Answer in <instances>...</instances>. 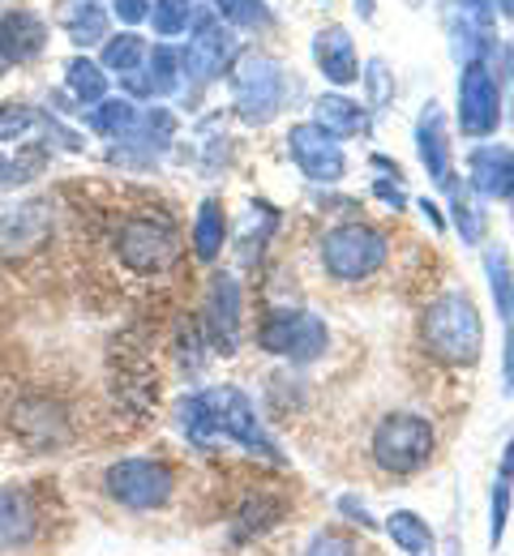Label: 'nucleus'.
Listing matches in <instances>:
<instances>
[{"instance_id":"obj_4","label":"nucleus","mask_w":514,"mask_h":556,"mask_svg":"<svg viewBox=\"0 0 514 556\" xmlns=\"http://www.w3.org/2000/svg\"><path fill=\"white\" fill-rule=\"evenodd\" d=\"M116 253L129 270L138 275H159L176 262L180 253V231L172 227V218L163 214H134L125 218L121 236H116Z\"/></svg>"},{"instance_id":"obj_19","label":"nucleus","mask_w":514,"mask_h":556,"mask_svg":"<svg viewBox=\"0 0 514 556\" xmlns=\"http://www.w3.org/2000/svg\"><path fill=\"white\" fill-rule=\"evenodd\" d=\"M223 231H227L223 210L215 206V202H206V206L198 210V223H193V249H198L202 262H211L223 249Z\"/></svg>"},{"instance_id":"obj_23","label":"nucleus","mask_w":514,"mask_h":556,"mask_svg":"<svg viewBox=\"0 0 514 556\" xmlns=\"http://www.w3.org/2000/svg\"><path fill=\"white\" fill-rule=\"evenodd\" d=\"M189 4H193V0H159V4L150 9L154 30H159V35H180V30H189Z\"/></svg>"},{"instance_id":"obj_24","label":"nucleus","mask_w":514,"mask_h":556,"mask_svg":"<svg viewBox=\"0 0 514 556\" xmlns=\"http://www.w3.org/2000/svg\"><path fill=\"white\" fill-rule=\"evenodd\" d=\"M326 125H335V129H343V134H356L361 125H365V116L352 108V103H343V99H322V129Z\"/></svg>"},{"instance_id":"obj_1","label":"nucleus","mask_w":514,"mask_h":556,"mask_svg":"<svg viewBox=\"0 0 514 556\" xmlns=\"http://www.w3.org/2000/svg\"><path fill=\"white\" fill-rule=\"evenodd\" d=\"M425 343L434 355L450 359V364H472L480 355V317L472 308L467 295L450 291L425 317Z\"/></svg>"},{"instance_id":"obj_12","label":"nucleus","mask_w":514,"mask_h":556,"mask_svg":"<svg viewBox=\"0 0 514 556\" xmlns=\"http://www.w3.org/2000/svg\"><path fill=\"white\" fill-rule=\"evenodd\" d=\"M459 103H463V129L467 134H489L498 125V86L489 81V73L480 65L463 73Z\"/></svg>"},{"instance_id":"obj_20","label":"nucleus","mask_w":514,"mask_h":556,"mask_svg":"<svg viewBox=\"0 0 514 556\" xmlns=\"http://www.w3.org/2000/svg\"><path fill=\"white\" fill-rule=\"evenodd\" d=\"M142 61H147V43H142L138 35H116V39H108V48H103V65L112 73H121V77L142 70Z\"/></svg>"},{"instance_id":"obj_10","label":"nucleus","mask_w":514,"mask_h":556,"mask_svg":"<svg viewBox=\"0 0 514 556\" xmlns=\"http://www.w3.org/2000/svg\"><path fill=\"white\" fill-rule=\"evenodd\" d=\"M43 43H48V26H43L39 13H30V9L0 13V52H4L9 65L13 61H35L43 52Z\"/></svg>"},{"instance_id":"obj_3","label":"nucleus","mask_w":514,"mask_h":556,"mask_svg":"<svg viewBox=\"0 0 514 556\" xmlns=\"http://www.w3.org/2000/svg\"><path fill=\"white\" fill-rule=\"evenodd\" d=\"M108 484V496L134 514H150V509H163L172 488H176V476L163 458H121L108 467L103 476Z\"/></svg>"},{"instance_id":"obj_30","label":"nucleus","mask_w":514,"mask_h":556,"mask_svg":"<svg viewBox=\"0 0 514 556\" xmlns=\"http://www.w3.org/2000/svg\"><path fill=\"white\" fill-rule=\"evenodd\" d=\"M61 4H77V0H61ZM86 4H90V0H86Z\"/></svg>"},{"instance_id":"obj_26","label":"nucleus","mask_w":514,"mask_h":556,"mask_svg":"<svg viewBox=\"0 0 514 556\" xmlns=\"http://www.w3.org/2000/svg\"><path fill=\"white\" fill-rule=\"evenodd\" d=\"M220 13L223 17H231V22H249V26L266 17V13L258 9V0H220Z\"/></svg>"},{"instance_id":"obj_2","label":"nucleus","mask_w":514,"mask_h":556,"mask_svg":"<svg viewBox=\"0 0 514 556\" xmlns=\"http://www.w3.org/2000/svg\"><path fill=\"white\" fill-rule=\"evenodd\" d=\"M373 458L390 476H412L434 458V428L421 416H386L373 432Z\"/></svg>"},{"instance_id":"obj_17","label":"nucleus","mask_w":514,"mask_h":556,"mask_svg":"<svg viewBox=\"0 0 514 556\" xmlns=\"http://www.w3.org/2000/svg\"><path fill=\"white\" fill-rule=\"evenodd\" d=\"M317 61H322V70L330 73L335 81H352V77H356L352 43H348L343 30H326V35H322V43H317Z\"/></svg>"},{"instance_id":"obj_14","label":"nucleus","mask_w":514,"mask_h":556,"mask_svg":"<svg viewBox=\"0 0 514 556\" xmlns=\"http://www.w3.org/2000/svg\"><path fill=\"white\" fill-rule=\"evenodd\" d=\"M236 304H240L236 282H231L227 275H220L215 282H211L206 321H211V343H215V351H223V355L236 351Z\"/></svg>"},{"instance_id":"obj_7","label":"nucleus","mask_w":514,"mask_h":556,"mask_svg":"<svg viewBox=\"0 0 514 556\" xmlns=\"http://www.w3.org/2000/svg\"><path fill=\"white\" fill-rule=\"evenodd\" d=\"M52 236V210L43 202L4 210L0 214V257L4 262H26L35 257Z\"/></svg>"},{"instance_id":"obj_22","label":"nucleus","mask_w":514,"mask_h":556,"mask_svg":"<svg viewBox=\"0 0 514 556\" xmlns=\"http://www.w3.org/2000/svg\"><path fill=\"white\" fill-rule=\"evenodd\" d=\"M77 9H82L77 17H65V26H70V35H74V43H77V48L99 43V39H103V30H108L103 9H95V4H77Z\"/></svg>"},{"instance_id":"obj_18","label":"nucleus","mask_w":514,"mask_h":556,"mask_svg":"<svg viewBox=\"0 0 514 556\" xmlns=\"http://www.w3.org/2000/svg\"><path fill=\"white\" fill-rule=\"evenodd\" d=\"M65 77H70V90H74L82 103H103V94H108V73L99 70L95 61L77 56V61H70Z\"/></svg>"},{"instance_id":"obj_5","label":"nucleus","mask_w":514,"mask_h":556,"mask_svg":"<svg viewBox=\"0 0 514 556\" xmlns=\"http://www.w3.org/2000/svg\"><path fill=\"white\" fill-rule=\"evenodd\" d=\"M322 262H326V270L335 278H365L386 262V240L373 227L348 223V227H339V231L326 236Z\"/></svg>"},{"instance_id":"obj_9","label":"nucleus","mask_w":514,"mask_h":556,"mask_svg":"<svg viewBox=\"0 0 514 556\" xmlns=\"http://www.w3.org/2000/svg\"><path fill=\"white\" fill-rule=\"evenodd\" d=\"M236 99H240L245 116L266 121V116L275 112V103H279V70H275L271 61L249 56V61L240 65V73H236Z\"/></svg>"},{"instance_id":"obj_6","label":"nucleus","mask_w":514,"mask_h":556,"mask_svg":"<svg viewBox=\"0 0 514 556\" xmlns=\"http://www.w3.org/2000/svg\"><path fill=\"white\" fill-rule=\"evenodd\" d=\"M9 424L13 432L30 445V450H52V445H65L70 441V416L61 403L43 399V394H26L13 403L9 412Z\"/></svg>"},{"instance_id":"obj_21","label":"nucleus","mask_w":514,"mask_h":556,"mask_svg":"<svg viewBox=\"0 0 514 556\" xmlns=\"http://www.w3.org/2000/svg\"><path fill=\"white\" fill-rule=\"evenodd\" d=\"M134 125H138V108L129 99H108L95 112V129H103V134H129Z\"/></svg>"},{"instance_id":"obj_15","label":"nucleus","mask_w":514,"mask_h":556,"mask_svg":"<svg viewBox=\"0 0 514 556\" xmlns=\"http://www.w3.org/2000/svg\"><path fill=\"white\" fill-rule=\"evenodd\" d=\"M223 61H227V35L211 17H202L193 39H189V48H185V70L193 77H215L223 70Z\"/></svg>"},{"instance_id":"obj_25","label":"nucleus","mask_w":514,"mask_h":556,"mask_svg":"<svg viewBox=\"0 0 514 556\" xmlns=\"http://www.w3.org/2000/svg\"><path fill=\"white\" fill-rule=\"evenodd\" d=\"M304 556H361V553H356V544H352L348 535H339V531H322V535H313V544H309V553Z\"/></svg>"},{"instance_id":"obj_29","label":"nucleus","mask_w":514,"mask_h":556,"mask_svg":"<svg viewBox=\"0 0 514 556\" xmlns=\"http://www.w3.org/2000/svg\"><path fill=\"white\" fill-rule=\"evenodd\" d=\"M4 70H9V61H4V52H0V73H4Z\"/></svg>"},{"instance_id":"obj_16","label":"nucleus","mask_w":514,"mask_h":556,"mask_svg":"<svg viewBox=\"0 0 514 556\" xmlns=\"http://www.w3.org/2000/svg\"><path fill=\"white\" fill-rule=\"evenodd\" d=\"M386 531H390V540L403 548L408 556H438V544H434V531H429V522L421 518V514H412V509H399V514H390V522H386Z\"/></svg>"},{"instance_id":"obj_13","label":"nucleus","mask_w":514,"mask_h":556,"mask_svg":"<svg viewBox=\"0 0 514 556\" xmlns=\"http://www.w3.org/2000/svg\"><path fill=\"white\" fill-rule=\"evenodd\" d=\"M292 154L313 180H335V176L343 172V154H339V146L330 141L326 129L300 125V129L292 134Z\"/></svg>"},{"instance_id":"obj_27","label":"nucleus","mask_w":514,"mask_h":556,"mask_svg":"<svg viewBox=\"0 0 514 556\" xmlns=\"http://www.w3.org/2000/svg\"><path fill=\"white\" fill-rule=\"evenodd\" d=\"M112 9H116V17L121 22H142V17H150V9H147V0H112Z\"/></svg>"},{"instance_id":"obj_28","label":"nucleus","mask_w":514,"mask_h":556,"mask_svg":"<svg viewBox=\"0 0 514 556\" xmlns=\"http://www.w3.org/2000/svg\"><path fill=\"white\" fill-rule=\"evenodd\" d=\"M9 172H13V167H9V159H4V154H0V180H4V176H9Z\"/></svg>"},{"instance_id":"obj_8","label":"nucleus","mask_w":514,"mask_h":556,"mask_svg":"<svg viewBox=\"0 0 514 556\" xmlns=\"http://www.w3.org/2000/svg\"><path fill=\"white\" fill-rule=\"evenodd\" d=\"M262 343H266V351H279V355L313 359L317 351L326 348V326L317 317H309V313H275L262 326Z\"/></svg>"},{"instance_id":"obj_11","label":"nucleus","mask_w":514,"mask_h":556,"mask_svg":"<svg viewBox=\"0 0 514 556\" xmlns=\"http://www.w3.org/2000/svg\"><path fill=\"white\" fill-rule=\"evenodd\" d=\"M39 535V509L26 488H0V548H30Z\"/></svg>"}]
</instances>
